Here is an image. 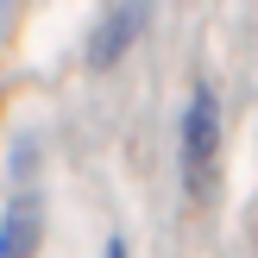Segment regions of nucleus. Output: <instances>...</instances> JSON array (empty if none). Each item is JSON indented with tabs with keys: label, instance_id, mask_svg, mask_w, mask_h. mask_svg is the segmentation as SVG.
I'll return each mask as SVG.
<instances>
[{
	"label": "nucleus",
	"instance_id": "nucleus-1",
	"mask_svg": "<svg viewBox=\"0 0 258 258\" xmlns=\"http://www.w3.org/2000/svg\"><path fill=\"white\" fill-rule=\"evenodd\" d=\"M214 170H221V101H214V88H196L183 107V189H189V202H202L214 189Z\"/></svg>",
	"mask_w": 258,
	"mask_h": 258
},
{
	"label": "nucleus",
	"instance_id": "nucleus-2",
	"mask_svg": "<svg viewBox=\"0 0 258 258\" xmlns=\"http://www.w3.org/2000/svg\"><path fill=\"white\" fill-rule=\"evenodd\" d=\"M145 25H151V0H120V7L95 25V38H88V70H113V63L145 38Z\"/></svg>",
	"mask_w": 258,
	"mask_h": 258
},
{
	"label": "nucleus",
	"instance_id": "nucleus-3",
	"mask_svg": "<svg viewBox=\"0 0 258 258\" xmlns=\"http://www.w3.org/2000/svg\"><path fill=\"white\" fill-rule=\"evenodd\" d=\"M38 239H44V208L32 196L7 202V221H0V258H32Z\"/></svg>",
	"mask_w": 258,
	"mask_h": 258
},
{
	"label": "nucleus",
	"instance_id": "nucleus-4",
	"mask_svg": "<svg viewBox=\"0 0 258 258\" xmlns=\"http://www.w3.org/2000/svg\"><path fill=\"white\" fill-rule=\"evenodd\" d=\"M246 258H258V202H252V214H246Z\"/></svg>",
	"mask_w": 258,
	"mask_h": 258
},
{
	"label": "nucleus",
	"instance_id": "nucleus-5",
	"mask_svg": "<svg viewBox=\"0 0 258 258\" xmlns=\"http://www.w3.org/2000/svg\"><path fill=\"white\" fill-rule=\"evenodd\" d=\"M107 258H126V239H107Z\"/></svg>",
	"mask_w": 258,
	"mask_h": 258
}]
</instances>
